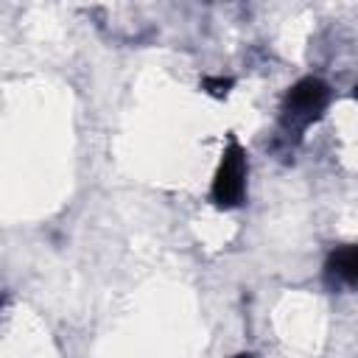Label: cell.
I'll list each match as a JSON object with an SVG mask.
<instances>
[{"label":"cell","mask_w":358,"mask_h":358,"mask_svg":"<svg viewBox=\"0 0 358 358\" xmlns=\"http://www.w3.org/2000/svg\"><path fill=\"white\" fill-rule=\"evenodd\" d=\"M235 358H249V355H235Z\"/></svg>","instance_id":"5b68a950"},{"label":"cell","mask_w":358,"mask_h":358,"mask_svg":"<svg viewBox=\"0 0 358 358\" xmlns=\"http://www.w3.org/2000/svg\"><path fill=\"white\" fill-rule=\"evenodd\" d=\"M246 151L243 145L229 137L224 154H221V162L215 168V176H213V185H210V201L221 210H232L238 204H243V196H246Z\"/></svg>","instance_id":"7a4b0ae2"},{"label":"cell","mask_w":358,"mask_h":358,"mask_svg":"<svg viewBox=\"0 0 358 358\" xmlns=\"http://www.w3.org/2000/svg\"><path fill=\"white\" fill-rule=\"evenodd\" d=\"M201 87H204L210 95H215V98H224V95L229 92V87H232V78H224V76H215V78H204V81H201Z\"/></svg>","instance_id":"277c9868"},{"label":"cell","mask_w":358,"mask_h":358,"mask_svg":"<svg viewBox=\"0 0 358 358\" xmlns=\"http://www.w3.org/2000/svg\"><path fill=\"white\" fill-rule=\"evenodd\" d=\"M324 271H327V277L333 282L358 288V243H347V246L333 249L327 255Z\"/></svg>","instance_id":"3957f363"},{"label":"cell","mask_w":358,"mask_h":358,"mask_svg":"<svg viewBox=\"0 0 358 358\" xmlns=\"http://www.w3.org/2000/svg\"><path fill=\"white\" fill-rule=\"evenodd\" d=\"M330 103V87L316 78V76H305L299 78L294 87H288L285 98H282V131L285 134H299L305 131Z\"/></svg>","instance_id":"6da1fadb"}]
</instances>
